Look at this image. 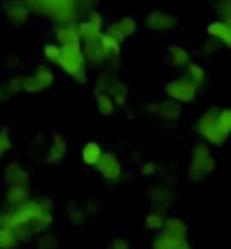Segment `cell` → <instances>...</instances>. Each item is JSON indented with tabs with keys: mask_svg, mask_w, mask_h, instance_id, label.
Returning a JSON list of instances; mask_svg holds the SVG:
<instances>
[{
	"mask_svg": "<svg viewBox=\"0 0 231 249\" xmlns=\"http://www.w3.org/2000/svg\"><path fill=\"white\" fill-rule=\"evenodd\" d=\"M7 217H9V211H0V229L7 227Z\"/></svg>",
	"mask_w": 231,
	"mask_h": 249,
	"instance_id": "49",
	"label": "cell"
},
{
	"mask_svg": "<svg viewBox=\"0 0 231 249\" xmlns=\"http://www.w3.org/2000/svg\"><path fill=\"white\" fill-rule=\"evenodd\" d=\"M14 238H16V243H30V240H34V233L32 229H30V224H20V227H16V229H12Z\"/></svg>",
	"mask_w": 231,
	"mask_h": 249,
	"instance_id": "28",
	"label": "cell"
},
{
	"mask_svg": "<svg viewBox=\"0 0 231 249\" xmlns=\"http://www.w3.org/2000/svg\"><path fill=\"white\" fill-rule=\"evenodd\" d=\"M5 84H7V91H9V95H16V93L23 91V86H25V77H23V75H14V77L7 79Z\"/></svg>",
	"mask_w": 231,
	"mask_h": 249,
	"instance_id": "32",
	"label": "cell"
},
{
	"mask_svg": "<svg viewBox=\"0 0 231 249\" xmlns=\"http://www.w3.org/2000/svg\"><path fill=\"white\" fill-rule=\"evenodd\" d=\"M109 249H129V243H127L125 238H116V240H111V247Z\"/></svg>",
	"mask_w": 231,
	"mask_h": 249,
	"instance_id": "43",
	"label": "cell"
},
{
	"mask_svg": "<svg viewBox=\"0 0 231 249\" xmlns=\"http://www.w3.org/2000/svg\"><path fill=\"white\" fill-rule=\"evenodd\" d=\"M84 217H86L84 209H73L71 211V222H73L75 227H82V224H84Z\"/></svg>",
	"mask_w": 231,
	"mask_h": 249,
	"instance_id": "38",
	"label": "cell"
},
{
	"mask_svg": "<svg viewBox=\"0 0 231 249\" xmlns=\"http://www.w3.org/2000/svg\"><path fill=\"white\" fill-rule=\"evenodd\" d=\"M184 245H188V238H172L168 236L165 231H161V233H157L152 240V249H179V247H184Z\"/></svg>",
	"mask_w": 231,
	"mask_h": 249,
	"instance_id": "17",
	"label": "cell"
},
{
	"mask_svg": "<svg viewBox=\"0 0 231 249\" xmlns=\"http://www.w3.org/2000/svg\"><path fill=\"white\" fill-rule=\"evenodd\" d=\"M136 27H139L136 18H132V16H125V18H120V20H116V23H111V25L107 27L105 32L109 34V36H113L116 41H120V43H123L125 39L134 36Z\"/></svg>",
	"mask_w": 231,
	"mask_h": 249,
	"instance_id": "8",
	"label": "cell"
},
{
	"mask_svg": "<svg viewBox=\"0 0 231 249\" xmlns=\"http://www.w3.org/2000/svg\"><path fill=\"white\" fill-rule=\"evenodd\" d=\"M109 77H111V72L107 71L95 79V95H100V93H109Z\"/></svg>",
	"mask_w": 231,
	"mask_h": 249,
	"instance_id": "36",
	"label": "cell"
},
{
	"mask_svg": "<svg viewBox=\"0 0 231 249\" xmlns=\"http://www.w3.org/2000/svg\"><path fill=\"white\" fill-rule=\"evenodd\" d=\"M113 102H116V107H125V102H127V95H113Z\"/></svg>",
	"mask_w": 231,
	"mask_h": 249,
	"instance_id": "47",
	"label": "cell"
},
{
	"mask_svg": "<svg viewBox=\"0 0 231 249\" xmlns=\"http://www.w3.org/2000/svg\"><path fill=\"white\" fill-rule=\"evenodd\" d=\"M0 154H2V152H0Z\"/></svg>",
	"mask_w": 231,
	"mask_h": 249,
	"instance_id": "51",
	"label": "cell"
},
{
	"mask_svg": "<svg viewBox=\"0 0 231 249\" xmlns=\"http://www.w3.org/2000/svg\"><path fill=\"white\" fill-rule=\"evenodd\" d=\"M188 61H193V59H191V54H188L186 48H179V46L170 48V64L175 66V68H186Z\"/></svg>",
	"mask_w": 231,
	"mask_h": 249,
	"instance_id": "23",
	"label": "cell"
},
{
	"mask_svg": "<svg viewBox=\"0 0 231 249\" xmlns=\"http://www.w3.org/2000/svg\"><path fill=\"white\" fill-rule=\"evenodd\" d=\"M95 168L107 181H120V177H123V165H120V161L116 159L113 152H105Z\"/></svg>",
	"mask_w": 231,
	"mask_h": 249,
	"instance_id": "7",
	"label": "cell"
},
{
	"mask_svg": "<svg viewBox=\"0 0 231 249\" xmlns=\"http://www.w3.org/2000/svg\"><path fill=\"white\" fill-rule=\"evenodd\" d=\"M229 25H231V23H229Z\"/></svg>",
	"mask_w": 231,
	"mask_h": 249,
	"instance_id": "52",
	"label": "cell"
},
{
	"mask_svg": "<svg viewBox=\"0 0 231 249\" xmlns=\"http://www.w3.org/2000/svg\"><path fill=\"white\" fill-rule=\"evenodd\" d=\"M50 147L66 157V150H68V147H66V138L61 136V134H54V136H53V143H50Z\"/></svg>",
	"mask_w": 231,
	"mask_h": 249,
	"instance_id": "37",
	"label": "cell"
},
{
	"mask_svg": "<svg viewBox=\"0 0 231 249\" xmlns=\"http://www.w3.org/2000/svg\"><path fill=\"white\" fill-rule=\"evenodd\" d=\"M165 95L170 100H177V102H193L197 95V84L186 75L179 79H170L165 84Z\"/></svg>",
	"mask_w": 231,
	"mask_h": 249,
	"instance_id": "3",
	"label": "cell"
},
{
	"mask_svg": "<svg viewBox=\"0 0 231 249\" xmlns=\"http://www.w3.org/2000/svg\"><path fill=\"white\" fill-rule=\"evenodd\" d=\"M147 231H161L165 227V217L163 213H159V211H152V213H147L145 220H143Z\"/></svg>",
	"mask_w": 231,
	"mask_h": 249,
	"instance_id": "25",
	"label": "cell"
},
{
	"mask_svg": "<svg viewBox=\"0 0 231 249\" xmlns=\"http://www.w3.org/2000/svg\"><path fill=\"white\" fill-rule=\"evenodd\" d=\"M163 231L168 233V236H172V238H179V240L188 236V227H186V222L184 220H179V217H168V220H165Z\"/></svg>",
	"mask_w": 231,
	"mask_h": 249,
	"instance_id": "20",
	"label": "cell"
},
{
	"mask_svg": "<svg viewBox=\"0 0 231 249\" xmlns=\"http://www.w3.org/2000/svg\"><path fill=\"white\" fill-rule=\"evenodd\" d=\"M154 172H157V163H152V161H147V163L141 165V175H143V177H152Z\"/></svg>",
	"mask_w": 231,
	"mask_h": 249,
	"instance_id": "41",
	"label": "cell"
},
{
	"mask_svg": "<svg viewBox=\"0 0 231 249\" xmlns=\"http://www.w3.org/2000/svg\"><path fill=\"white\" fill-rule=\"evenodd\" d=\"M102 48H105L107 53V61H113V59H120V54H123V48H120V41H116L113 36H109V34H102Z\"/></svg>",
	"mask_w": 231,
	"mask_h": 249,
	"instance_id": "22",
	"label": "cell"
},
{
	"mask_svg": "<svg viewBox=\"0 0 231 249\" xmlns=\"http://www.w3.org/2000/svg\"><path fill=\"white\" fill-rule=\"evenodd\" d=\"M54 84V72L48 68V66H36L34 68L32 75H27L25 77V86H23V91L25 93H39L43 89H50Z\"/></svg>",
	"mask_w": 231,
	"mask_h": 249,
	"instance_id": "4",
	"label": "cell"
},
{
	"mask_svg": "<svg viewBox=\"0 0 231 249\" xmlns=\"http://www.w3.org/2000/svg\"><path fill=\"white\" fill-rule=\"evenodd\" d=\"M82 209H84L86 215H95V213H98V202H86Z\"/></svg>",
	"mask_w": 231,
	"mask_h": 249,
	"instance_id": "44",
	"label": "cell"
},
{
	"mask_svg": "<svg viewBox=\"0 0 231 249\" xmlns=\"http://www.w3.org/2000/svg\"><path fill=\"white\" fill-rule=\"evenodd\" d=\"M30 199V186L23 184V186H9L5 193V202L9 209H18L20 204H25Z\"/></svg>",
	"mask_w": 231,
	"mask_h": 249,
	"instance_id": "15",
	"label": "cell"
},
{
	"mask_svg": "<svg viewBox=\"0 0 231 249\" xmlns=\"http://www.w3.org/2000/svg\"><path fill=\"white\" fill-rule=\"evenodd\" d=\"M2 9H5L7 20L14 23V25H23V23H27V18H30V7H27L23 0H5Z\"/></svg>",
	"mask_w": 231,
	"mask_h": 249,
	"instance_id": "9",
	"label": "cell"
},
{
	"mask_svg": "<svg viewBox=\"0 0 231 249\" xmlns=\"http://www.w3.org/2000/svg\"><path fill=\"white\" fill-rule=\"evenodd\" d=\"M5 66L7 68H12V71H16V68H20V59L16 57V54H9L5 59Z\"/></svg>",
	"mask_w": 231,
	"mask_h": 249,
	"instance_id": "42",
	"label": "cell"
},
{
	"mask_svg": "<svg viewBox=\"0 0 231 249\" xmlns=\"http://www.w3.org/2000/svg\"><path fill=\"white\" fill-rule=\"evenodd\" d=\"M179 116H181V102L170 98L159 102V118L161 120H177Z\"/></svg>",
	"mask_w": 231,
	"mask_h": 249,
	"instance_id": "19",
	"label": "cell"
},
{
	"mask_svg": "<svg viewBox=\"0 0 231 249\" xmlns=\"http://www.w3.org/2000/svg\"><path fill=\"white\" fill-rule=\"evenodd\" d=\"M9 98H12V95H9V91H7V84L0 82V102H7Z\"/></svg>",
	"mask_w": 231,
	"mask_h": 249,
	"instance_id": "46",
	"label": "cell"
},
{
	"mask_svg": "<svg viewBox=\"0 0 231 249\" xmlns=\"http://www.w3.org/2000/svg\"><path fill=\"white\" fill-rule=\"evenodd\" d=\"M39 202H41V209H43V211H50V213H53V199H50V197H41Z\"/></svg>",
	"mask_w": 231,
	"mask_h": 249,
	"instance_id": "45",
	"label": "cell"
},
{
	"mask_svg": "<svg viewBox=\"0 0 231 249\" xmlns=\"http://www.w3.org/2000/svg\"><path fill=\"white\" fill-rule=\"evenodd\" d=\"M218 116H220V109H218V107H211V109H206V111L202 113V118L195 123V131H197L199 136L204 138L209 131H213L215 127H218Z\"/></svg>",
	"mask_w": 231,
	"mask_h": 249,
	"instance_id": "13",
	"label": "cell"
},
{
	"mask_svg": "<svg viewBox=\"0 0 231 249\" xmlns=\"http://www.w3.org/2000/svg\"><path fill=\"white\" fill-rule=\"evenodd\" d=\"M16 238L9 229H0V249H16Z\"/></svg>",
	"mask_w": 231,
	"mask_h": 249,
	"instance_id": "35",
	"label": "cell"
},
{
	"mask_svg": "<svg viewBox=\"0 0 231 249\" xmlns=\"http://www.w3.org/2000/svg\"><path fill=\"white\" fill-rule=\"evenodd\" d=\"M145 27L150 32H170L177 27V18L165 9H152L145 18Z\"/></svg>",
	"mask_w": 231,
	"mask_h": 249,
	"instance_id": "5",
	"label": "cell"
},
{
	"mask_svg": "<svg viewBox=\"0 0 231 249\" xmlns=\"http://www.w3.org/2000/svg\"><path fill=\"white\" fill-rule=\"evenodd\" d=\"M36 249H57L59 247V238L54 236V233H41L36 240H34Z\"/></svg>",
	"mask_w": 231,
	"mask_h": 249,
	"instance_id": "27",
	"label": "cell"
},
{
	"mask_svg": "<svg viewBox=\"0 0 231 249\" xmlns=\"http://www.w3.org/2000/svg\"><path fill=\"white\" fill-rule=\"evenodd\" d=\"M61 161H64V154H59L57 150H53V147H50V150H48V163L57 165V163H61Z\"/></svg>",
	"mask_w": 231,
	"mask_h": 249,
	"instance_id": "40",
	"label": "cell"
},
{
	"mask_svg": "<svg viewBox=\"0 0 231 249\" xmlns=\"http://www.w3.org/2000/svg\"><path fill=\"white\" fill-rule=\"evenodd\" d=\"M218 129L225 131L227 136L231 134V109H220V116H218Z\"/></svg>",
	"mask_w": 231,
	"mask_h": 249,
	"instance_id": "33",
	"label": "cell"
},
{
	"mask_svg": "<svg viewBox=\"0 0 231 249\" xmlns=\"http://www.w3.org/2000/svg\"><path fill=\"white\" fill-rule=\"evenodd\" d=\"M120 93L127 95V84L118 77V75L111 72V77H109V95H120Z\"/></svg>",
	"mask_w": 231,
	"mask_h": 249,
	"instance_id": "30",
	"label": "cell"
},
{
	"mask_svg": "<svg viewBox=\"0 0 231 249\" xmlns=\"http://www.w3.org/2000/svg\"><path fill=\"white\" fill-rule=\"evenodd\" d=\"M215 12H218L220 20L231 23V0H215Z\"/></svg>",
	"mask_w": 231,
	"mask_h": 249,
	"instance_id": "31",
	"label": "cell"
},
{
	"mask_svg": "<svg viewBox=\"0 0 231 249\" xmlns=\"http://www.w3.org/2000/svg\"><path fill=\"white\" fill-rule=\"evenodd\" d=\"M2 179H5L7 188H9V186H23V184H27V170L20 163L12 161V163L5 168V172H2Z\"/></svg>",
	"mask_w": 231,
	"mask_h": 249,
	"instance_id": "14",
	"label": "cell"
},
{
	"mask_svg": "<svg viewBox=\"0 0 231 249\" xmlns=\"http://www.w3.org/2000/svg\"><path fill=\"white\" fill-rule=\"evenodd\" d=\"M7 150H12L9 131H7V129H0V152H7Z\"/></svg>",
	"mask_w": 231,
	"mask_h": 249,
	"instance_id": "39",
	"label": "cell"
},
{
	"mask_svg": "<svg viewBox=\"0 0 231 249\" xmlns=\"http://www.w3.org/2000/svg\"><path fill=\"white\" fill-rule=\"evenodd\" d=\"M145 111L147 113H159V102H147V105H145Z\"/></svg>",
	"mask_w": 231,
	"mask_h": 249,
	"instance_id": "48",
	"label": "cell"
},
{
	"mask_svg": "<svg viewBox=\"0 0 231 249\" xmlns=\"http://www.w3.org/2000/svg\"><path fill=\"white\" fill-rule=\"evenodd\" d=\"M102 154H105V152H102V147H100L95 141H91V143H86L84 147H82V154H79V157H82V163H84V165L95 168V165L100 163Z\"/></svg>",
	"mask_w": 231,
	"mask_h": 249,
	"instance_id": "16",
	"label": "cell"
},
{
	"mask_svg": "<svg viewBox=\"0 0 231 249\" xmlns=\"http://www.w3.org/2000/svg\"><path fill=\"white\" fill-rule=\"evenodd\" d=\"M218 53H220V41H215V39H209L199 46V54L202 57H213V54H218Z\"/></svg>",
	"mask_w": 231,
	"mask_h": 249,
	"instance_id": "34",
	"label": "cell"
},
{
	"mask_svg": "<svg viewBox=\"0 0 231 249\" xmlns=\"http://www.w3.org/2000/svg\"><path fill=\"white\" fill-rule=\"evenodd\" d=\"M191 165H188V177L193 181H202L206 175H211L215 170V159L211 154V145L199 141V143L193 145V152H191Z\"/></svg>",
	"mask_w": 231,
	"mask_h": 249,
	"instance_id": "1",
	"label": "cell"
},
{
	"mask_svg": "<svg viewBox=\"0 0 231 249\" xmlns=\"http://www.w3.org/2000/svg\"><path fill=\"white\" fill-rule=\"evenodd\" d=\"M95 105H98V111L102 118H111L116 113V102H113V95H109V93L95 95Z\"/></svg>",
	"mask_w": 231,
	"mask_h": 249,
	"instance_id": "21",
	"label": "cell"
},
{
	"mask_svg": "<svg viewBox=\"0 0 231 249\" xmlns=\"http://www.w3.org/2000/svg\"><path fill=\"white\" fill-rule=\"evenodd\" d=\"M77 27H79V36H82V41H98V39H102V34H105L102 16H100L98 12H89V18L79 20Z\"/></svg>",
	"mask_w": 231,
	"mask_h": 249,
	"instance_id": "6",
	"label": "cell"
},
{
	"mask_svg": "<svg viewBox=\"0 0 231 249\" xmlns=\"http://www.w3.org/2000/svg\"><path fill=\"white\" fill-rule=\"evenodd\" d=\"M179 249H191V245H184V247H179Z\"/></svg>",
	"mask_w": 231,
	"mask_h": 249,
	"instance_id": "50",
	"label": "cell"
},
{
	"mask_svg": "<svg viewBox=\"0 0 231 249\" xmlns=\"http://www.w3.org/2000/svg\"><path fill=\"white\" fill-rule=\"evenodd\" d=\"M229 32H231V27H229V23H225V20H211V23L206 25L209 39H215V41H220V43H227Z\"/></svg>",
	"mask_w": 231,
	"mask_h": 249,
	"instance_id": "18",
	"label": "cell"
},
{
	"mask_svg": "<svg viewBox=\"0 0 231 249\" xmlns=\"http://www.w3.org/2000/svg\"><path fill=\"white\" fill-rule=\"evenodd\" d=\"M61 71L66 72L68 77H73L79 82V86H89V77H86V59L82 53V46H66L64 54H61Z\"/></svg>",
	"mask_w": 231,
	"mask_h": 249,
	"instance_id": "2",
	"label": "cell"
},
{
	"mask_svg": "<svg viewBox=\"0 0 231 249\" xmlns=\"http://www.w3.org/2000/svg\"><path fill=\"white\" fill-rule=\"evenodd\" d=\"M61 54H64V48H61L59 43H46V46H43V59L50 61V64L59 66Z\"/></svg>",
	"mask_w": 231,
	"mask_h": 249,
	"instance_id": "26",
	"label": "cell"
},
{
	"mask_svg": "<svg viewBox=\"0 0 231 249\" xmlns=\"http://www.w3.org/2000/svg\"><path fill=\"white\" fill-rule=\"evenodd\" d=\"M227 138H229V136H227L225 131H220L218 127H215V129H213V131H209V134H206V136H204V143H209V145H215V147H222V145L227 143Z\"/></svg>",
	"mask_w": 231,
	"mask_h": 249,
	"instance_id": "29",
	"label": "cell"
},
{
	"mask_svg": "<svg viewBox=\"0 0 231 249\" xmlns=\"http://www.w3.org/2000/svg\"><path fill=\"white\" fill-rule=\"evenodd\" d=\"M57 43L61 48L66 46H82V36H79L77 23H66V25L57 27Z\"/></svg>",
	"mask_w": 231,
	"mask_h": 249,
	"instance_id": "12",
	"label": "cell"
},
{
	"mask_svg": "<svg viewBox=\"0 0 231 249\" xmlns=\"http://www.w3.org/2000/svg\"><path fill=\"white\" fill-rule=\"evenodd\" d=\"M184 71H186V77H191L197 86H202L206 82V72H204V68H202L197 61H188Z\"/></svg>",
	"mask_w": 231,
	"mask_h": 249,
	"instance_id": "24",
	"label": "cell"
},
{
	"mask_svg": "<svg viewBox=\"0 0 231 249\" xmlns=\"http://www.w3.org/2000/svg\"><path fill=\"white\" fill-rule=\"evenodd\" d=\"M147 199L157 206L159 213H163V211L175 202V193H172V188H168V186H152V188L147 190Z\"/></svg>",
	"mask_w": 231,
	"mask_h": 249,
	"instance_id": "11",
	"label": "cell"
},
{
	"mask_svg": "<svg viewBox=\"0 0 231 249\" xmlns=\"http://www.w3.org/2000/svg\"><path fill=\"white\" fill-rule=\"evenodd\" d=\"M82 53L89 66H105L107 64V53L102 48V41H82Z\"/></svg>",
	"mask_w": 231,
	"mask_h": 249,
	"instance_id": "10",
	"label": "cell"
}]
</instances>
